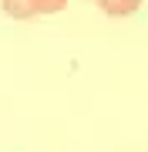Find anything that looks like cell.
I'll return each instance as SVG.
<instances>
[{"label": "cell", "instance_id": "6da1fadb", "mask_svg": "<svg viewBox=\"0 0 148 152\" xmlns=\"http://www.w3.org/2000/svg\"><path fill=\"white\" fill-rule=\"evenodd\" d=\"M67 0H4V14L14 17V20H30V17L40 14H57L64 10Z\"/></svg>", "mask_w": 148, "mask_h": 152}, {"label": "cell", "instance_id": "7a4b0ae2", "mask_svg": "<svg viewBox=\"0 0 148 152\" xmlns=\"http://www.w3.org/2000/svg\"><path fill=\"white\" fill-rule=\"evenodd\" d=\"M91 4H98L108 17H131L142 7V0H91Z\"/></svg>", "mask_w": 148, "mask_h": 152}]
</instances>
